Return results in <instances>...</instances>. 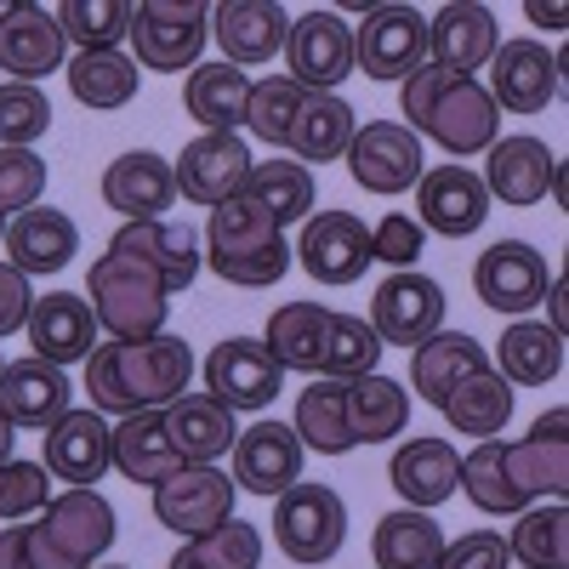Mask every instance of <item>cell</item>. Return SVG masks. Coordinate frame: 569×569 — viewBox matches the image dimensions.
I'll use <instances>...</instances> for the list:
<instances>
[{
    "instance_id": "cell-23",
    "label": "cell",
    "mask_w": 569,
    "mask_h": 569,
    "mask_svg": "<svg viewBox=\"0 0 569 569\" xmlns=\"http://www.w3.org/2000/svg\"><path fill=\"white\" fill-rule=\"evenodd\" d=\"M302 479V439L284 421H257L233 439V490L279 501Z\"/></svg>"
},
{
    "instance_id": "cell-27",
    "label": "cell",
    "mask_w": 569,
    "mask_h": 569,
    "mask_svg": "<svg viewBox=\"0 0 569 569\" xmlns=\"http://www.w3.org/2000/svg\"><path fill=\"white\" fill-rule=\"evenodd\" d=\"M103 200L126 217V222H160V211L177 200V177L171 160L154 149H131L103 171Z\"/></svg>"
},
{
    "instance_id": "cell-46",
    "label": "cell",
    "mask_w": 569,
    "mask_h": 569,
    "mask_svg": "<svg viewBox=\"0 0 569 569\" xmlns=\"http://www.w3.org/2000/svg\"><path fill=\"white\" fill-rule=\"evenodd\" d=\"M137 58L126 52H80L69 63V91L86 109H126L137 98Z\"/></svg>"
},
{
    "instance_id": "cell-8",
    "label": "cell",
    "mask_w": 569,
    "mask_h": 569,
    "mask_svg": "<svg viewBox=\"0 0 569 569\" xmlns=\"http://www.w3.org/2000/svg\"><path fill=\"white\" fill-rule=\"evenodd\" d=\"M233 496H240V490H233V479L217 461H188V467L171 472V479L154 485V518L166 530H177L182 541H194V536L228 525V518H233Z\"/></svg>"
},
{
    "instance_id": "cell-38",
    "label": "cell",
    "mask_w": 569,
    "mask_h": 569,
    "mask_svg": "<svg viewBox=\"0 0 569 569\" xmlns=\"http://www.w3.org/2000/svg\"><path fill=\"white\" fill-rule=\"evenodd\" d=\"M291 433L302 439V450H319V456L359 450L353 427H348V382H337V376H313V388H302V399H297V427Z\"/></svg>"
},
{
    "instance_id": "cell-43",
    "label": "cell",
    "mask_w": 569,
    "mask_h": 569,
    "mask_svg": "<svg viewBox=\"0 0 569 569\" xmlns=\"http://www.w3.org/2000/svg\"><path fill=\"white\" fill-rule=\"evenodd\" d=\"M512 388H547L552 376L563 370V337L547 325L518 319L507 337H501V365H496Z\"/></svg>"
},
{
    "instance_id": "cell-5",
    "label": "cell",
    "mask_w": 569,
    "mask_h": 569,
    "mask_svg": "<svg viewBox=\"0 0 569 569\" xmlns=\"http://www.w3.org/2000/svg\"><path fill=\"white\" fill-rule=\"evenodd\" d=\"M34 518L40 525H23L34 569H91L114 547V507L98 490H63Z\"/></svg>"
},
{
    "instance_id": "cell-45",
    "label": "cell",
    "mask_w": 569,
    "mask_h": 569,
    "mask_svg": "<svg viewBox=\"0 0 569 569\" xmlns=\"http://www.w3.org/2000/svg\"><path fill=\"white\" fill-rule=\"evenodd\" d=\"M507 552L525 569H569V507L563 501L525 507L507 536Z\"/></svg>"
},
{
    "instance_id": "cell-41",
    "label": "cell",
    "mask_w": 569,
    "mask_h": 569,
    "mask_svg": "<svg viewBox=\"0 0 569 569\" xmlns=\"http://www.w3.org/2000/svg\"><path fill=\"white\" fill-rule=\"evenodd\" d=\"M325 330H330V308H319V302H284L268 319V342L262 348L279 359V370H313L319 376Z\"/></svg>"
},
{
    "instance_id": "cell-40",
    "label": "cell",
    "mask_w": 569,
    "mask_h": 569,
    "mask_svg": "<svg viewBox=\"0 0 569 569\" xmlns=\"http://www.w3.org/2000/svg\"><path fill=\"white\" fill-rule=\"evenodd\" d=\"M182 103L206 131H240L246 103H251V74L233 69V63H200L194 74H188Z\"/></svg>"
},
{
    "instance_id": "cell-34",
    "label": "cell",
    "mask_w": 569,
    "mask_h": 569,
    "mask_svg": "<svg viewBox=\"0 0 569 569\" xmlns=\"http://www.w3.org/2000/svg\"><path fill=\"white\" fill-rule=\"evenodd\" d=\"M114 246L137 251L142 262L166 279L171 297L200 279V251H194V228H188V222H126L114 233Z\"/></svg>"
},
{
    "instance_id": "cell-52",
    "label": "cell",
    "mask_w": 569,
    "mask_h": 569,
    "mask_svg": "<svg viewBox=\"0 0 569 569\" xmlns=\"http://www.w3.org/2000/svg\"><path fill=\"white\" fill-rule=\"evenodd\" d=\"M52 501V472L46 461H7L0 467V518L7 525H23V518L46 512Z\"/></svg>"
},
{
    "instance_id": "cell-1",
    "label": "cell",
    "mask_w": 569,
    "mask_h": 569,
    "mask_svg": "<svg viewBox=\"0 0 569 569\" xmlns=\"http://www.w3.org/2000/svg\"><path fill=\"white\" fill-rule=\"evenodd\" d=\"M194 382V353L182 337L154 342H98L86 359V393L98 416H137V410H166L171 399Z\"/></svg>"
},
{
    "instance_id": "cell-60",
    "label": "cell",
    "mask_w": 569,
    "mask_h": 569,
    "mask_svg": "<svg viewBox=\"0 0 569 569\" xmlns=\"http://www.w3.org/2000/svg\"><path fill=\"white\" fill-rule=\"evenodd\" d=\"M0 240H7V217H0Z\"/></svg>"
},
{
    "instance_id": "cell-16",
    "label": "cell",
    "mask_w": 569,
    "mask_h": 569,
    "mask_svg": "<svg viewBox=\"0 0 569 569\" xmlns=\"http://www.w3.org/2000/svg\"><path fill=\"white\" fill-rule=\"evenodd\" d=\"M547 284H552V268L530 240H501L472 262V291H479V302L496 313H512V319L530 313L547 297Z\"/></svg>"
},
{
    "instance_id": "cell-51",
    "label": "cell",
    "mask_w": 569,
    "mask_h": 569,
    "mask_svg": "<svg viewBox=\"0 0 569 569\" xmlns=\"http://www.w3.org/2000/svg\"><path fill=\"white\" fill-rule=\"evenodd\" d=\"M52 126V103H46L40 86H0V149H34Z\"/></svg>"
},
{
    "instance_id": "cell-7",
    "label": "cell",
    "mask_w": 569,
    "mask_h": 569,
    "mask_svg": "<svg viewBox=\"0 0 569 569\" xmlns=\"http://www.w3.org/2000/svg\"><path fill=\"white\" fill-rule=\"evenodd\" d=\"M273 541L291 563H330L348 541V507L330 485H291L273 501Z\"/></svg>"
},
{
    "instance_id": "cell-4",
    "label": "cell",
    "mask_w": 569,
    "mask_h": 569,
    "mask_svg": "<svg viewBox=\"0 0 569 569\" xmlns=\"http://www.w3.org/2000/svg\"><path fill=\"white\" fill-rule=\"evenodd\" d=\"M206 262L217 279L240 284V291H268V284H279L284 273H291V246H284V233L240 194L211 211L206 222Z\"/></svg>"
},
{
    "instance_id": "cell-30",
    "label": "cell",
    "mask_w": 569,
    "mask_h": 569,
    "mask_svg": "<svg viewBox=\"0 0 569 569\" xmlns=\"http://www.w3.org/2000/svg\"><path fill=\"white\" fill-rule=\"evenodd\" d=\"M0 246H7L18 273H63L80 251V228H74V217H63L52 206H34L7 222V240Z\"/></svg>"
},
{
    "instance_id": "cell-6",
    "label": "cell",
    "mask_w": 569,
    "mask_h": 569,
    "mask_svg": "<svg viewBox=\"0 0 569 569\" xmlns=\"http://www.w3.org/2000/svg\"><path fill=\"white\" fill-rule=\"evenodd\" d=\"M206 40H211V7H200V0H142V7H131L137 69L160 74L200 69Z\"/></svg>"
},
{
    "instance_id": "cell-42",
    "label": "cell",
    "mask_w": 569,
    "mask_h": 569,
    "mask_svg": "<svg viewBox=\"0 0 569 569\" xmlns=\"http://www.w3.org/2000/svg\"><path fill=\"white\" fill-rule=\"evenodd\" d=\"M246 200H251L273 228L302 222V217L313 211V171L297 166V160H262V166H251V177H246Z\"/></svg>"
},
{
    "instance_id": "cell-31",
    "label": "cell",
    "mask_w": 569,
    "mask_h": 569,
    "mask_svg": "<svg viewBox=\"0 0 569 569\" xmlns=\"http://www.w3.org/2000/svg\"><path fill=\"white\" fill-rule=\"evenodd\" d=\"M166 439L182 461H217L233 450V439H240V421H233L228 405H217L211 393H182L171 399L166 410Z\"/></svg>"
},
{
    "instance_id": "cell-15",
    "label": "cell",
    "mask_w": 569,
    "mask_h": 569,
    "mask_svg": "<svg viewBox=\"0 0 569 569\" xmlns=\"http://www.w3.org/2000/svg\"><path fill=\"white\" fill-rule=\"evenodd\" d=\"M279 388H284L279 359L262 342H251V337H228L206 359V393L217 405H228L233 416L240 410H268L279 399Z\"/></svg>"
},
{
    "instance_id": "cell-33",
    "label": "cell",
    "mask_w": 569,
    "mask_h": 569,
    "mask_svg": "<svg viewBox=\"0 0 569 569\" xmlns=\"http://www.w3.org/2000/svg\"><path fill=\"white\" fill-rule=\"evenodd\" d=\"M485 365H490V353L479 337H467V330H433L421 348H410V388L427 405H445V393Z\"/></svg>"
},
{
    "instance_id": "cell-20",
    "label": "cell",
    "mask_w": 569,
    "mask_h": 569,
    "mask_svg": "<svg viewBox=\"0 0 569 569\" xmlns=\"http://www.w3.org/2000/svg\"><path fill=\"white\" fill-rule=\"evenodd\" d=\"M211 34L222 46V63L257 69V63H273L284 52L291 12L279 0H222V7H211Z\"/></svg>"
},
{
    "instance_id": "cell-28",
    "label": "cell",
    "mask_w": 569,
    "mask_h": 569,
    "mask_svg": "<svg viewBox=\"0 0 569 569\" xmlns=\"http://www.w3.org/2000/svg\"><path fill=\"white\" fill-rule=\"evenodd\" d=\"M388 485L405 496V507L433 512L439 501H450L461 490V456L445 439H410L388 461Z\"/></svg>"
},
{
    "instance_id": "cell-25",
    "label": "cell",
    "mask_w": 569,
    "mask_h": 569,
    "mask_svg": "<svg viewBox=\"0 0 569 569\" xmlns=\"http://www.w3.org/2000/svg\"><path fill=\"white\" fill-rule=\"evenodd\" d=\"M23 330H29V342H34V359L58 365V370L98 353V313H91V302L74 297V291L34 297Z\"/></svg>"
},
{
    "instance_id": "cell-53",
    "label": "cell",
    "mask_w": 569,
    "mask_h": 569,
    "mask_svg": "<svg viewBox=\"0 0 569 569\" xmlns=\"http://www.w3.org/2000/svg\"><path fill=\"white\" fill-rule=\"evenodd\" d=\"M46 194V160L34 149H0V217H23Z\"/></svg>"
},
{
    "instance_id": "cell-37",
    "label": "cell",
    "mask_w": 569,
    "mask_h": 569,
    "mask_svg": "<svg viewBox=\"0 0 569 569\" xmlns=\"http://www.w3.org/2000/svg\"><path fill=\"white\" fill-rule=\"evenodd\" d=\"M439 410H445V421L456 427V433L496 439L501 427L512 421V382H507L496 365H485V370H472L467 382H456Z\"/></svg>"
},
{
    "instance_id": "cell-11",
    "label": "cell",
    "mask_w": 569,
    "mask_h": 569,
    "mask_svg": "<svg viewBox=\"0 0 569 569\" xmlns=\"http://www.w3.org/2000/svg\"><path fill=\"white\" fill-rule=\"evenodd\" d=\"M342 160H348V171H353V182L365 188V194H405V188H416L421 171H427L421 137L399 120L359 126Z\"/></svg>"
},
{
    "instance_id": "cell-56",
    "label": "cell",
    "mask_w": 569,
    "mask_h": 569,
    "mask_svg": "<svg viewBox=\"0 0 569 569\" xmlns=\"http://www.w3.org/2000/svg\"><path fill=\"white\" fill-rule=\"evenodd\" d=\"M29 308H34V291H29V273H18L12 262H0V337L29 325Z\"/></svg>"
},
{
    "instance_id": "cell-35",
    "label": "cell",
    "mask_w": 569,
    "mask_h": 569,
    "mask_svg": "<svg viewBox=\"0 0 569 569\" xmlns=\"http://www.w3.org/2000/svg\"><path fill=\"white\" fill-rule=\"evenodd\" d=\"M114 467H120V479L154 490L160 479H171V472L188 467V461L166 439V416L160 410H137V416H126L114 427Z\"/></svg>"
},
{
    "instance_id": "cell-14",
    "label": "cell",
    "mask_w": 569,
    "mask_h": 569,
    "mask_svg": "<svg viewBox=\"0 0 569 569\" xmlns=\"http://www.w3.org/2000/svg\"><path fill=\"white\" fill-rule=\"evenodd\" d=\"M490 98L507 114H541L563 91V58H552L541 40H501L490 58Z\"/></svg>"
},
{
    "instance_id": "cell-44",
    "label": "cell",
    "mask_w": 569,
    "mask_h": 569,
    "mask_svg": "<svg viewBox=\"0 0 569 569\" xmlns=\"http://www.w3.org/2000/svg\"><path fill=\"white\" fill-rule=\"evenodd\" d=\"M461 490H467V501H472V507L490 512V518H507V512H525V507H536L525 490L512 485L501 439H479V450L461 456Z\"/></svg>"
},
{
    "instance_id": "cell-47",
    "label": "cell",
    "mask_w": 569,
    "mask_h": 569,
    "mask_svg": "<svg viewBox=\"0 0 569 569\" xmlns=\"http://www.w3.org/2000/svg\"><path fill=\"white\" fill-rule=\"evenodd\" d=\"M257 563H262V530L228 518V525L182 541V552L166 569H257Z\"/></svg>"
},
{
    "instance_id": "cell-9",
    "label": "cell",
    "mask_w": 569,
    "mask_h": 569,
    "mask_svg": "<svg viewBox=\"0 0 569 569\" xmlns=\"http://www.w3.org/2000/svg\"><path fill=\"white\" fill-rule=\"evenodd\" d=\"M251 149H246V137L240 131H206L194 137L188 149L177 154L171 177H177V194L188 206H228V200H240L246 194V177H251Z\"/></svg>"
},
{
    "instance_id": "cell-12",
    "label": "cell",
    "mask_w": 569,
    "mask_h": 569,
    "mask_svg": "<svg viewBox=\"0 0 569 569\" xmlns=\"http://www.w3.org/2000/svg\"><path fill=\"white\" fill-rule=\"evenodd\" d=\"M284 63H291V80L302 91H337L353 74V29H348V18L330 12V7H313V12L291 18Z\"/></svg>"
},
{
    "instance_id": "cell-49",
    "label": "cell",
    "mask_w": 569,
    "mask_h": 569,
    "mask_svg": "<svg viewBox=\"0 0 569 569\" xmlns=\"http://www.w3.org/2000/svg\"><path fill=\"white\" fill-rule=\"evenodd\" d=\"M376 359H382V337L370 330V319H359V313H330L319 376H337V382H359V376L376 370Z\"/></svg>"
},
{
    "instance_id": "cell-63",
    "label": "cell",
    "mask_w": 569,
    "mask_h": 569,
    "mask_svg": "<svg viewBox=\"0 0 569 569\" xmlns=\"http://www.w3.org/2000/svg\"><path fill=\"white\" fill-rule=\"evenodd\" d=\"M109 569H120V563H109Z\"/></svg>"
},
{
    "instance_id": "cell-10",
    "label": "cell",
    "mask_w": 569,
    "mask_h": 569,
    "mask_svg": "<svg viewBox=\"0 0 569 569\" xmlns=\"http://www.w3.org/2000/svg\"><path fill=\"white\" fill-rule=\"evenodd\" d=\"M427 63V18L416 7H370L353 29V74L410 80Z\"/></svg>"
},
{
    "instance_id": "cell-62",
    "label": "cell",
    "mask_w": 569,
    "mask_h": 569,
    "mask_svg": "<svg viewBox=\"0 0 569 569\" xmlns=\"http://www.w3.org/2000/svg\"><path fill=\"white\" fill-rule=\"evenodd\" d=\"M0 370H7V359H0Z\"/></svg>"
},
{
    "instance_id": "cell-2",
    "label": "cell",
    "mask_w": 569,
    "mask_h": 569,
    "mask_svg": "<svg viewBox=\"0 0 569 569\" xmlns=\"http://www.w3.org/2000/svg\"><path fill=\"white\" fill-rule=\"evenodd\" d=\"M399 114L416 137H433L456 160L485 154L501 137V109H496L490 91L479 80L433 69V63H421L410 80H399Z\"/></svg>"
},
{
    "instance_id": "cell-22",
    "label": "cell",
    "mask_w": 569,
    "mask_h": 569,
    "mask_svg": "<svg viewBox=\"0 0 569 569\" xmlns=\"http://www.w3.org/2000/svg\"><path fill=\"white\" fill-rule=\"evenodd\" d=\"M501 450H507L512 485L525 490L530 501H563L569 496V410L563 405H552L530 427V439L501 445Z\"/></svg>"
},
{
    "instance_id": "cell-21",
    "label": "cell",
    "mask_w": 569,
    "mask_h": 569,
    "mask_svg": "<svg viewBox=\"0 0 569 569\" xmlns=\"http://www.w3.org/2000/svg\"><path fill=\"white\" fill-rule=\"evenodd\" d=\"M416 222L445 233V240H467V233H479L485 217H490V194H485V177L467 171V166H433L421 171L416 182Z\"/></svg>"
},
{
    "instance_id": "cell-19",
    "label": "cell",
    "mask_w": 569,
    "mask_h": 569,
    "mask_svg": "<svg viewBox=\"0 0 569 569\" xmlns=\"http://www.w3.org/2000/svg\"><path fill=\"white\" fill-rule=\"evenodd\" d=\"M501 46V29H496V12L479 7V0H450L427 18V63L433 69H450V74H467L485 69Z\"/></svg>"
},
{
    "instance_id": "cell-3",
    "label": "cell",
    "mask_w": 569,
    "mask_h": 569,
    "mask_svg": "<svg viewBox=\"0 0 569 569\" xmlns=\"http://www.w3.org/2000/svg\"><path fill=\"white\" fill-rule=\"evenodd\" d=\"M86 297H91V313H98V330L109 342H154V337H166L171 291L137 251L109 240V251L91 262Z\"/></svg>"
},
{
    "instance_id": "cell-32",
    "label": "cell",
    "mask_w": 569,
    "mask_h": 569,
    "mask_svg": "<svg viewBox=\"0 0 569 569\" xmlns=\"http://www.w3.org/2000/svg\"><path fill=\"white\" fill-rule=\"evenodd\" d=\"M359 120H353V103L337 98V91H308L297 120H291V137H284V149L297 154V166H330L348 154Z\"/></svg>"
},
{
    "instance_id": "cell-50",
    "label": "cell",
    "mask_w": 569,
    "mask_h": 569,
    "mask_svg": "<svg viewBox=\"0 0 569 569\" xmlns=\"http://www.w3.org/2000/svg\"><path fill=\"white\" fill-rule=\"evenodd\" d=\"M308 91L291 80V74H268V80H251V103H246V126L273 142V149H284V137H291V120L302 109Z\"/></svg>"
},
{
    "instance_id": "cell-54",
    "label": "cell",
    "mask_w": 569,
    "mask_h": 569,
    "mask_svg": "<svg viewBox=\"0 0 569 569\" xmlns=\"http://www.w3.org/2000/svg\"><path fill=\"white\" fill-rule=\"evenodd\" d=\"M421 251H427V228H421L416 217H405V211H388L382 222L370 228V257H376V262H393L399 273L416 268Z\"/></svg>"
},
{
    "instance_id": "cell-29",
    "label": "cell",
    "mask_w": 569,
    "mask_h": 569,
    "mask_svg": "<svg viewBox=\"0 0 569 569\" xmlns=\"http://www.w3.org/2000/svg\"><path fill=\"white\" fill-rule=\"evenodd\" d=\"M69 399H74L69 376L46 359H18L0 370V410H7L12 427H52L74 410Z\"/></svg>"
},
{
    "instance_id": "cell-36",
    "label": "cell",
    "mask_w": 569,
    "mask_h": 569,
    "mask_svg": "<svg viewBox=\"0 0 569 569\" xmlns=\"http://www.w3.org/2000/svg\"><path fill=\"white\" fill-rule=\"evenodd\" d=\"M439 552H445V530L433 525V512L399 507L376 518V536H370L376 569H433Z\"/></svg>"
},
{
    "instance_id": "cell-13",
    "label": "cell",
    "mask_w": 569,
    "mask_h": 569,
    "mask_svg": "<svg viewBox=\"0 0 569 569\" xmlns=\"http://www.w3.org/2000/svg\"><path fill=\"white\" fill-rule=\"evenodd\" d=\"M445 325V291L439 279H427L416 268L393 273L376 284V302H370V330L382 337V348H421L433 330Z\"/></svg>"
},
{
    "instance_id": "cell-61",
    "label": "cell",
    "mask_w": 569,
    "mask_h": 569,
    "mask_svg": "<svg viewBox=\"0 0 569 569\" xmlns=\"http://www.w3.org/2000/svg\"><path fill=\"white\" fill-rule=\"evenodd\" d=\"M7 12H12V7H7V0H0V18H7Z\"/></svg>"
},
{
    "instance_id": "cell-57",
    "label": "cell",
    "mask_w": 569,
    "mask_h": 569,
    "mask_svg": "<svg viewBox=\"0 0 569 569\" xmlns=\"http://www.w3.org/2000/svg\"><path fill=\"white\" fill-rule=\"evenodd\" d=\"M0 569H34V558H29V541H23V525L0 530Z\"/></svg>"
},
{
    "instance_id": "cell-59",
    "label": "cell",
    "mask_w": 569,
    "mask_h": 569,
    "mask_svg": "<svg viewBox=\"0 0 569 569\" xmlns=\"http://www.w3.org/2000/svg\"><path fill=\"white\" fill-rule=\"evenodd\" d=\"M12 439H18V433H12V421H7V410H0V467L12 461Z\"/></svg>"
},
{
    "instance_id": "cell-58",
    "label": "cell",
    "mask_w": 569,
    "mask_h": 569,
    "mask_svg": "<svg viewBox=\"0 0 569 569\" xmlns=\"http://www.w3.org/2000/svg\"><path fill=\"white\" fill-rule=\"evenodd\" d=\"M525 12H530V23H541V29H563V18H569L563 7H541V0H530Z\"/></svg>"
},
{
    "instance_id": "cell-55",
    "label": "cell",
    "mask_w": 569,
    "mask_h": 569,
    "mask_svg": "<svg viewBox=\"0 0 569 569\" xmlns=\"http://www.w3.org/2000/svg\"><path fill=\"white\" fill-rule=\"evenodd\" d=\"M433 569H512V552H507V536L472 530V536L445 541V552H439Z\"/></svg>"
},
{
    "instance_id": "cell-39",
    "label": "cell",
    "mask_w": 569,
    "mask_h": 569,
    "mask_svg": "<svg viewBox=\"0 0 569 569\" xmlns=\"http://www.w3.org/2000/svg\"><path fill=\"white\" fill-rule=\"evenodd\" d=\"M348 427H353L359 445H388L393 433L410 427V388L382 376V370L348 382Z\"/></svg>"
},
{
    "instance_id": "cell-26",
    "label": "cell",
    "mask_w": 569,
    "mask_h": 569,
    "mask_svg": "<svg viewBox=\"0 0 569 569\" xmlns=\"http://www.w3.org/2000/svg\"><path fill=\"white\" fill-rule=\"evenodd\" d=\"M63 23L58 12L34 7V0H18V7L0 18V69L18 74L23 86L46 80L52 69H63Z\"/></svg>"
},
{
    "instance_id": "cell-17",
    "label": "cell",
    "mask_w": 569,
    "mask_h": 569,
    "mask_svg": "<svg viewBox=\"0 0 569 569\" xmlns=\"http://www.w3.org/2000/svg\"><path fill=\"white\" fill-rule=\"evenodd\" d=\"M114 467V427L98 410H69L46 427V472L69 490H98V479Z\"/></svg>"
},
{
    "instance_id": "cell-24",
    "label": "cell",
    "mask_w": 569,
    "mask_h": 569,
    "mask_svg": "<svg viewBox=\"0 0 569 569\" xmlns=\"http://www.w3.org/2000/svg\"><path fill=\"white\" fill-rule=\"evenodd\" d=\"M558 188V154L541 137H496L485 149V194L501 206H541Z\"/></svg>"
},
{
    "instance_id": "cell-48",
    "label": "cell",
    "mask_w": 569,
    "mask_h": 569,
    "mask_svg": "<svg viewBox=\"0 0 569 569\" xmlns=\"http://www.w3.org/2000/svg\"><path fill=\"white\" fill-rule=\"evenodd\" d=\"M58 23L80 52H120V40L131 34V0H63Z\"/></svg>"
},
{
    "instance_id": "cell-18",
    "label": "cell",
    "mask_w": 569,
    "mask_h": 569,
    "mask_svg": "<svg viewBox=\"0 0 569 569\" xmlns=\"http://www.w3.org/2000/svg\"><path fill=\"white\" fill-rule=\"evenodd\" d=\"M297 262L308 268V279L319 284H353L376 257H370V228L353 211H319L302 222L297 240Z\"/></svg>"
}]
</instances>
